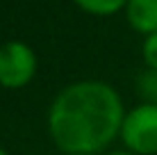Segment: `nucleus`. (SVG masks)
Here are the masks:
<instances>
[{
    "instance_id": "obj_5",
    "label": "nucleus",
    "mask_w": 157,
    "mask_h": 155,
    "mask_svg": "<svg viewBox=\"0 0 157 155\" xmlns=\"http://www.w3.org/2000/svg\"><path fill=\"white\" fill-rule=\"evenodd\" d=\"M78 7H82L84 12L96 14V16H109L121 12L128 5V0H75Z\"/></svg>"
},
{
    "instance_id": "obj_3",
    "label": "nucleus",
    "mask_w": 157,
    "mask_h": 155,
    "mask_svg": "<svg viewBox=\"0 0 157 155\" xmlns=\"http://www.w3.org/2000/svg\"><path fill=\"white\" fill-rule=\"evenodd\" d=\"M36 55L23 41H7L0 46V84L5 89H21L34 78Z\"/></svg>"
},
{
    "instance_id": "obj_10",
    "label": "nucleus",
    "mask_w": 157,
    "mask_h": 155,
    "mask_svg": "<svg viewBox=\"0 0 157 155\" xmlns=\"http://www.w3.org/2000/svg\"><path fill=\"white\" fill-rule=\"evenodd\" d=\"M64 155H75V153H64Z\"/></svg>"
},
{
    "instance_id": "obj_9",
    "label": "nucleus",
    "mask_w": 157,
    "mask_h": 155,
    "mask_svg": "<svg viewBox=\"0 0 157 155\" xmlns=\"http://www.w3.org/2000/svg\"><path fill=\"white\" fill-rule=\"evenodd\" d=\"M0 155H9V153H7V151H2V148H0Z\"/></svg>"
},
{
    "instance_id": "obj_2",
    "label": "nucleus",
    "mask_w": 157,
    "mask_h": 155,
    "mask_svg": "<svg viewBox=\"0 0 157 155\" xmlns=\"http://www.w3.org/2000/svg\"><path fill=\"white\" fill-rule=\"evenodd\" d=\"M121 139L134 155L157 153V105L141 103L132 107L123 119Z\"/></svg>"
},
{
    "instance_id": "obj_8",
    "label": "nucleus",
    "mask_w": 157,
    "mask_h": 155,
    "mask_svg": "<svg viewBox=\"0 0 157 155\" xmlns=\"http://www.w3.org/2000/svg\"><path fill=\"white\" fill-rule=\"evenodd\" d=\"M107 155H134V153H130V151H112V153H107Z\"/></svg>"
},
{
    "instance_id": "obj_1",
    "label": "nucleus",
    "mask_w": 157,
    "mask_h": 155,
    "mask_svg": "<svg viewBox=\"0 0 157 155\" xmlns=\"http://www.w3.org/2000/svg\"><path fill=\"white\" fill-rule=\"evenodd\" d=\"M123 119L125 110L114 87L82 80L57 94L48 114V130L62 153L91 155L121 135Z\"/></svg>"
},
{
    "instance_id": "obj_7",
    "label": "nucleus",
    "mask_w": 157,
    "mask_h": 155,
    "mask_svg": "<svg viewBox=\"0 0 157 155\" xmlns=\"http://www.w3.org/2000/svg\"><path fill=\"white\" fill-rule=\"evenodd\" d=\"M144 62L148 68L157 71V32L155 34H148L144 41Z\"/></svg>"
},
{
    "instance_id": "obj_4",
    "label": "nucleus",
    "mask_w": 157,
    "mask_h": 155,
    "mask_svg": "<svg viewBox=\"0 0 157 155\" xmlns=\"http://www.w3.org/2000/svg\"><path fill=\"white\" fill-rule=\"evenodd\" d=\"M125 16L132 30L146 37L157 32V0H128Z\"/></svg>"
},
{
    "instance_id": "obj_6",
    "label": "nucleus",
    "mask_w": 157,
    "mask_h": 155,
    "mask_svg": "<svg viewBox=\"0 0 157 155\" xmlns=\"http://www.w3.org/2000/svg\"><path fill=\"white\" fill-rule=\"evenodd\" d=\"M139 94H141L144 103H150V105H157V71L148 68L139 76Z\"/></svg>"
}]
</instances>
